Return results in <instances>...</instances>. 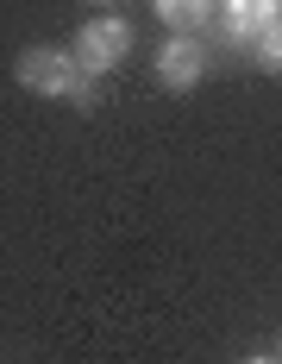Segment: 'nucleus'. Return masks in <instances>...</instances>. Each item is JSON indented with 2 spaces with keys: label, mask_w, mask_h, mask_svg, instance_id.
<instances>
[{
  "label": "nucleus",
  "mask_w": 282,
  "mask_h": 364,
  "mask_svg": "<svg viewBox=\"0 0 282 364\" xmlns=\"http://www.w3.org/2000/svg\"><path fill=\"white\" fill-rule=\"evenodd\" d=\"M13 82H19L26 95H44V101H75V107H94L88 75L75 70V57H70V50H57V44H32V50H19Z\"/></svg>",
  "instance_id": "nucleus-1"
},
{
  "label": "nucleus",
  "mask_w": 282,
  "mask_h": 364,
  "mask_svg": "<svg viewBox=\"0 0 282 364\" xmlns=\"http://www.w3.org/2000/svg\"><path fill=\"white\" fill-rule=\"evenodd\" d=\"M70 57H75V70L88 75V82H101V75H113L126 57H132V26L113 19V13H101V19H88V26L75 32Z\"/></svg>",
  "instance_id": "nucleus-2"
},
{
  "label": "nucleus",
  "mask_w": 282,
  "mask_h": 364,
  "mask_svg": "<svg viewBox=\"0 0 282 364\" xmlns=\"http://www.w3.org/2000/svg\"><path fill=\"white\" fill-rule=\"evenodd\" d=\"M207 70H213V57H207V44L195 32H170L163 38V50H157V82H163V88L188 95V88H201Z\"/></svg>",
  "instance_id": "nucleus-3"
},
{
  "label": "nucleus",
  "mask_w": 282,
  "mask_h": 364,
  "mask_svg": "<svg viewBox=\"0 0 282 364\" xmlns=\"http://www.w3.org/2000/svg\"><path fill=\"white\" fill-rule=\"evenodd\" d=\"M151 6H157V19L170 32H201L213 19V0H151Z\"/></svg>",
  "instance_id": "nucleus-4"
},
{
  "label": "nucleus",
  "mask_w": 282,
  "mask_h": 364,
  "mask_svg": "<svg viewBox=\"0 0 282 364\" xmlns=\"http://www.w3.org/2000/svg\"><path fill=\"white\" fill-rule=\"evenodd\" d=\"M219 13H226V44H251V38H257V13H251V0H226Z\"/></svg>",
  "instance_id": "nucleus-5"
},
{
  "label": "nucleus",
  "mask_w": 282,
  "mask_h": 364,
  "mask_svg": "<svg viewBox=\"0 0 282 364\" xmlns=\"http://www.w3.org/2000/svg\"><path fill=\"white\" fill-rule=\"evenodd\" d=\"M251 50H257V70H264V75H282V19L251 38Z\"/></svg>",
  "instance_id": "nucleus-6"
},
{
  "label": "nucleus",
  "mask_w": 282,
  "mask_h": 364,
  "mask_svg": "<svg viewBox=\"0 0 282 364\" xmlns=\"http://www.w3.org/2000/svg\"><path fill=\"white\" fill-rule=\"evenodd\" d=\"M239 364H282V358H264V352H251V358H239Z\"/></svg>",
  "instance_id": "nucleus-7"
},
{
  "label": "nucleus",
  "mask_w": 282,
  "mask_h": 364,
  "mask_svg": "<svg viewBox=\"0 0 282 364\" xmlns=\"http://www.w3.org/2000/svg\"><path fill=\"white\" fill-rule=\"evenodd\" d=\"M276 358H282V346H276Z\"/></svg>",
  "instance_id": "nucleus-8"
}]
</instances>
